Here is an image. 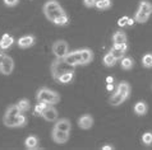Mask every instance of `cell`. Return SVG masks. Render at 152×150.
<instances>
[{
    "mask_svg": "<svg viewBox=\"0 0 152 150\" xmlns=\"http://www.w3.org/2000/svg\"><path fill=\"white\" fill-rule=\"evenodd\" d=\"M116 61H118V60L111 55L110 52L106 53V55L104 56V65L106 66V68H113V66H115Z\"/></svg>",
    "mask_w": 152,
    "mask_h": 150,
    "instance_id": "obj_23",
    "label": "cell"
},
{
    "mask_svg": "<svg viewBox=\"0 0 152 150\" xmlns=\"http://www.w3.org/2000/svg\"><path fill=\"white\" fill-rule=\"evenodd\" d=\"M128 20H129V17H126V15H124V17H121V18L118 20V26L119 27H125L126 24H128Z\"/></svg>",
    "mask_w": 152,
    "mask_h": 150,
    "instance_id": "obj_32",
    "label": "cell"
},
{
    "mask_svg": "<svg viewBox=\"0 0 152 150\" xmlns=\"http://www.w3.org/2000/svg\"><path fill=\"white\" fill-rule=\"evenodd\" d=\"M3 1H4V5L5 6L12 8V6H15L17 4L19 3V0H3Z\"/></svg>",
    "mask_w": 152,
    "mask_h": 150,
    "instance_id": "obj_33",
    "label": "cell"
},
{
    "mask_svg": "<svg viewBox=\"0 0 152 150\" xmlns=\"http://www.w3.org/2000/svg\"><path fill=\"white\" fill-rule=\"evenodd\" d=\"M101 149H102V150H113L114 146H111V145H105V146H102Z\"/></svg>",
    "mask_w": 152,
    "mask_h": 150,
    "instance_id": "obj_35",
    "label": "cell"
},
{
    "mask_svg": "<svg viewBox=\"0 0 152 150\" xmlns=\"http://www.w3.org/2000/svg\"><path fill=\"white\" fill-rule=\"evenodd\" d=\"M126 98H128L126 95L119 93V92H115V93H114L111 97H110L109 102H110V105H111V106H119V105H121V103L125 101Z\"/></svg>",
    "mask_w": 152,
    "mask_h": 150,
    "instance_id": "obj_13",
    "label": "cell"
},
{
    "mask_svg": "<svg viewBox=\"0 0 152 150\" xmlns=\"http://www.w3.org/2000/svg\"><path fill=\"white\" fill-rule=\"evenodd\" d=\"M78 126L82 128V130H88L94 126V117L91 115H83L79 117L78 120Z\"/></svg>",
    "mask_w": 152,
    "mask_h": 150,
    "instance_id": "obj_10",
    "label": "cell"
},
{
    "mask_svg": "<svg viewBox=\"0 0 152 150\" xmlns=\"http://www.w3.org/2000/svg\"><path fill=\"white\" fill-rule=\"evenodd\" d=\"M49 106L50 105L49 103H46V102H37V106L35 107V115L36 116H41L42 112H44Z\"/></svg>",
    "mask_w": 152,
    "mask_h": 150,
    "instance_id": "obj_27",
    "label": "cell"
},
{
    "mask_svg": "<svg viewBox=\"0 0 152 150\" xmlns=\"http://www.w3.org/2000/svg\"><path fill=\"white\" fill-rule=\"evenodd\" d=\"M69 22V18H68V15H66V13L64 15H61V17H59L58 19L54 20V24H56V26H66Z\"/></svg>",
    "mask_w": 152,
    "mask_h": 150,
    "instance_id": "obj_30",
    "label": "cell"
},
{
    "mask_svg": "<svg viewBox=\"0 0 152 150\" xmlns=\"http://www.w3.org/2000/svg\"><path fill=\"white\" fill-rule=\"evenodd\" d=\"M20 113H23V112L19 110V107L17 105L9 106V107H8V110L5 111V115H9V116H19Z\"/></svg>",
    "mask_w": 152,
    "mask_h": 150,
    "instance_id": "obj_26",
    "label": "cell"
},
{
    "mask_svg": "<svg viewBox=\"0 0 152 150\" xmlns=\"http://www.w3.org/2000/svg\"><path fill=\"white\" fill-rule=\"evenodd\" d=\"M113 81H114V78L113 76H107L106 78V83H107V84H113Z\"/></svg>",
    "mask_w": 152,
    "mask_h": 150,
    "instance_id": "obj_36",
    "label": "cell"
},
{
    "mask_svg": "<svg viewBox=\"0 0 152 150\" xmlns=\"http://www.w3.org/2000/svg\"><path fill=\"white\" fill-rule=\"evenodd\" d=\"M96 3H97V0H83V4L87 8H94V6H96Z\"/></svg>",
    "mask_w": 152,
    "mask_h": 150,
    "instance_id": "obj_34",
    "label": "cell"
},
{
    "mask_svg": "<svg viewBox=\"0 0 152 150\" xmlns=\"http://www.w3.org/2000/svg\"><path fill=\"white\" fill-rule=\"evenodd\" d=\"M66 64H69L72 66H78V65H82V56H81V51L77 50V51H72V52H68L66 55L63 57Z\"/></svg>",
    "mask_w": 152,
    "mask_h": 150,
    "instance_id": "obj_6",
    "label": "cell"
},
{
    "mask_svg": "<svg viewBox=\"0 0 152 150\" xmlns=\"http://www.w3.org/2000/svg\"><path fill=\"white\" fill-rule=\"evenodd\" d=\"M73 76H74V71H68V73H64L63 75H60V78L58 79L59 83H61V84H68L73 80Z\"/></svg>",
    "mask_w": 152,
    "mask_h": 150,
    "instance_id": "obj_22",
    "label": "cell"
},
{
    "mask_svg": "<svg viewBox=\"0 0 152 150\" xmlns=\"http://www.w3.org/2000/svg\"><path fill=\"white\" fill-rule=\"evenodd\" d=\"M36 99H37V102H46V103H49V105L54 106L60 101V95H59V93H56L55 90H51V89L44 87V88L37 90Z\"/></svg>",
    "mask_w": 152,
    "mask_h": 150,
    "instance_id": "obj_2",
    "label": "cell"
},
{
    "mask_svg": "<svg viewBox=\"0 0 152 150\" xmlns=\"http://www.w3.org/2000/svg\"><path fill=\"white\" fill-rule=\"evenodd\" d=\"M42 10H44V14H45L46 18L53 23H54V20L59 18V17L65 14L64 9H63L61 5L56 1V0H48V1L44 4V6H42Z\"/></svg>",
    "mask_w": 152,
    "mask_h": 150,
    "instance_id": "obj_1",
    "label": "cell"
},
{
    "mask_svg": "<svg viewBox=\"0 0 152 150\" xmlns=\"http://www.w3.org/2000/svg\"><path fill=\"white\" fill-rule=\"evenodd\" d=\"M0 53H1V48H0Z\"/></svg>",
    "mask_w": 152,
    "mask_h": 150,
    "instance_id": "obj_39",
    "label": "cell"
},
{
    "mask_svg": "<svg viewBox=\"0 0 152 150\" xmlns=\"http://www.w3.org/2000/svg\"><path fill=\"white\" fill-rule=\"evenodd\" d=\"M134 113L138 115V116H145L147 113V110H148V107L145 102H137L136 105H134Z\"/></svg>",
    "mask_w": 152,
    "mask_h": 150,
    "instance_id": "obj_15",
    "label": "cell"
},
{
    "mask_svg": "<svg viewBox=\"0 0 152 150\" xmlns=\"http://www.w3.org/2000/svg\"><path fill=\"white\" fill-rule=\"evenodd\" d=\"M120 65H121V69H124V70H130L134 66V60L132 59V57H126L124 56L123 59L120 60Z\"/></svg>",
    "mask_w": 152,
    "mask_h": 150,
    "instance_id": "obj_20",
    "label": "cell"
},
{
    "mask_svg": "<svg viewBox=\"0 0 152 150\" xmlns=\"http://www.w3.org/2000/svg\"><path fill=\"white\" fill-rule=\"evenodd\" d=\"M125 52L126 51H124V50H120V48H116V47H111V50H110V53L115 57L116 60L123 59V57L125 56Z\"/></svg>",
    "mask_w": 152,
    "mask_h": 150,
    "instance_id": "obj_25",
    "label": "cell"
},
{
    "mask_svg": "<svg viewBox=\"0 0 152 150\" xmlns=\"http://www.w3.org/2000/svg\"><path fill=\"white\" fill-rule=\"evenodd\" d=\"M150 18V14H146V13H143V12L141 10H137L136 12V15H134V19H136V22L138 23H146L147 20H148Z\"/></svg>",
    "mask_w": 152,
    "mask_h": 150,
    "instance_id": "obj_24",
    "label": "cell"
},
{
    "mask_svg": "<svg viewBox=\"0 0 152 150\" xmlns=\"http://www.w3.org/2000/svg\"><path fill=\"white\" fill-rule=\"evenodd\" d=\"M24 145H26L27 149H37V146H39V139H37L36 136H28L26 141H24Z\"/></svg>",
    "mask_w": 152,
    "mask_h": 150,
    "instance_id": "obj_17",
    "label": "cell"
},
{
    "mask_svg": "<svg viewBox=\"0 0 152 150\" xmlns=\"http://www.w3.org/2000/svg\"><path fill=\"white\" fill-rule=\"evenodd\" d=\"M35 42H36V38H35V36H32V35H26V36L20 37V38L17 41V43H18V46L20 48L32 47V46L35 45Z\"/></svg>",
    "mask_w": 152,
    "mask_h": 150,
    "instance_id": "obj_9",
    "label": "cell"
},
{
    "mask_svg": "<svg viewBox=\"0 0 152 150\" xmlns=\"http://www.w3.org/2000/svg\"><path fill=\"white\" fill-rule=\"evenodd\" d=\"M113 42L114 43H125L126 42V35L124 31H116L113 35Z\"/></svg>",
    "mask_w": 152,
    "mask_h": 150,
    "instance_id": "obj_16",
    "label": "cell"
},
{
    "mask_svg": "<svg viewBox=\"0 0 152 150\" xmlns=\"http://www.w3.org/2000/svg\"><path fill=\"white\" fill-rule=\"evenodd\" d=\"M106 89L111 92V90L114 89V85H113V84H107V85H106Z\"/></svg>",
    "mask_w": 152,
    "mask_h": 150,
    "instance_id": "obj_38",
    "label": "cell"
},
{
    "mask_svg": "<svg viewBox=\"0 0 152 150\" xmlns=\"http://www.w3.org/2000/svg\"><path fill=\"white\" fill-rule=\"evenodd\" d=\"M17 106L19 107V110L22 111L23 113H24V112H27V111H29V108H31L29 101H28V99H26V98H24V99H20V101L17 103Z\"/></svg>",
    "mask_w": 152,
    "mask_h": 150,
    "instance_id": "obj_28",
    "label": "cell"
},
{
    "mask_svg": "<svg viewBox=\"0 0 152 150\" xmlns=\"http://www.w3.org/2000/svg\"><path fill=\"white\" fill-rule=\"evenodd\" d=\"M68 71H74V66L66 64L63 59H56L51 64V75L55 80H58L60 78V75H63L64 73H68Z\"/></svg>",
    "mask_w": 152,
    "mask_h": 150,
    "instance_id": "obj_3",
    "label": "cell"
},
{
    "mask_svg": "<svg viewBox=\"0 0 152 150\" xmlns=\"http://www.w3.org/2000/svg\"><path fill=\"white\" fill-rule=\"evenodd\" d=\"M111 5H113L111 0H97L96 3V8L99 10H107L111 8Z\"/></svg>",
    "mask_w": 152,
    "mask_h": 150,
    "instance_id": "obj_21",
    "label": "cell"
},
{
    "mask_svg": "<svg viewBox=\"0 0 152 150\" xmlns=\"http://www.w3.org/2000/svg\"><path fill=\"white\" fill-rule=\"evenodd\" d=\"M14 70V61L7 53H0V73L3 75H10Z\"/></svg>",
    "mask_w": 152,
    "mask_h": 150,
    "instance_id": "obj_4",
    "label": "cell"
},
{
    "mask_svg": "<svg viewBox=\"0 0 152 150\" xmlns=\"http://www.w3.org/2000/svg\"><path fill=\"white\" fill-rule=\"evenodd\" d=\"M41 117H44V120L49 121V122H55L58 120V111L55 107H53V105H50L46 110L42 112Z\"/></svg>",
    "mask_w": 152,
    "mask_h": 150,
    "instance_id": "obj_8",
    "label": "cell"
},
{
    "mask_svg": "<svg viewBox=\"0 0 152 150\" xmlns=\"http://www.w3.org/2000/svg\"><path fill=\"white\" fill-rule=\"evenodd\" d=\"M53 52H54V55L56 56V59H63V57L69 52V46L65 41L59 40L56 42H54V45H53Z\"/></svg>",
    "mask_w": 152,
    "mask_h": 150,
    "instance_id": "obj_5",
    "label": "cell"
},
{
    "mask_svg": "<svg viewBox=\"0 0 152 150\" xmlns=\"http://www.w3.org/2000/svg\"><path fill=\"white\" fill-rule=\"evenodd\" d=\"M81 51V56H82V65H88L90 62L94 60V52L90 48H82Z\"/></svg>",
    "mask_w": 152,
    "mask_h": 150,
    "instance_id": "obj_12",
    "label": "cell"
},
{
    "mask_svg": "<svg viewBox=\"0 0 152 150\" xmlns=\"http://www.w3.org/2000/svg\"><path fill=\"white\" fill-rule=\"evenodd\" d=\"M116 92H119V93L126 95V97H129V93H130V85H129L126 81H121V83H119V84H118Z\"/></svg>",
    "mask_w": 152,
    "mask_h": 150,
    "instance_id": "obj_19",
    "label": "cell"
},
{
    "mask_svg": "<svg viewBox=\"0 0 152 150\" xmlns=\"http://www.w3.org/2000/svg\"><path fill=\"white\" fill-rule=\"evenodd\" d=\"M134 22H136V19H133V18H129V20H128V26H133V24H134Z\"/></svg>",
    "mask_w": 152,
    "mask_h": 150,
    "instance_id": "obj_37",
    "label": "cell"
},
{
    "mask_svg": "<svg viewBox=\"0 0 152 150\" xmlns=\"http://www.w3.org/2000/svg\"><path fill=\"white\" fill-rule=\"evenodd\" d=\"M54 127L59 128V130H61V131H66V132H70V130H72L70 121L66 120V118L56 120V121H55V125H54Z\"/></svg>",
    "mask_w": 152,
    "mask_h": 150,
    "instance_id": "obj_11",
    "label": "cell"
},
{
    "mask_svg": "<svg viewBox=\"0 0 152 150\" xmlns=\"http://www.w3.org/2000/svg\"><path fill=\"white\" fill-rule=\"evenodd\" d=\"M142 143L147 145V146H150V145H152V132H146V134H143L142 136Z\"/></svg>",
    "mask_w": 152,
    "mask_h": 150,
    "instance_id": "obj_31",
    "label": "cell"
},
{
    "mask_svg": "<svg viewBox=\"0 0 152 150\" xmlns=\"http://www.w3.org/2000/svg\"><path fill=\"white\" fill-rule=\"evenodd\" d=\"M138 10H141V12H143V13L151 15L152 14V4L150 1H147V0H142V1L139 3Z\"/></svg>",
    "mask_w": 152,
    "mask_h": 150,
    "instance_id": "obj_18",
    "label": "cell"
},
{
    "mask_svg": "<svg viewBox=\"0 0 152 150\" xmlns=\"http://www.w3.org/2000/svg\"><path fill=\"white\" fill-rule=\"evenodd\" d=\"M142 65L145 66V68H147V69L152 68V53H146V55H143Z\"/></svg>",
    "mask_w": 152,
    "mask_h": 150,
    "instance_id": "obj_29",
    "label": "cell"
},
{
    "mask_svg": "<svg viewBox=\"0 0 152 150\" xmlns=\"http://www.w3.org/2000/svg\"><path fill=\"white\" fill-rule=\"evenodd\" d=\"M51 137H53V140L55 141L56 144L63 145V144H65L66 141L69 140V132L61 131V130H59V128L54 127L53 131H51Z\"/></svg>",
    "mask_w": 152,
    "mask_h": 150,
    "instance_id": "obj_7",
    "label": "cell"
},
{
    "mask_svg": "<svg viewBox=\"0 0 152 150\" xmlns=\"http://www.w3.org/2000/svg\"><path fill=\"white\" fill-rule=\"evenodd\" d=\"M13 43H14V38L12 36L8 35V33H5V35H3L1 40H0V48L1 50H8Z\"/></svg>",
    "mask_w": 152,
    "mask_h": 150,
    "instance_id": "obj_14",
    "label": "cell"
}]
</instances>
